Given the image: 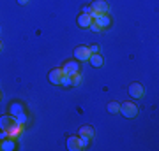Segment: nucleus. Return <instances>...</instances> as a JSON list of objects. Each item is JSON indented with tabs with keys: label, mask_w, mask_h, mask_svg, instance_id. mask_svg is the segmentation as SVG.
<instances>
[{
	"label": "nucleus",
	"mask_w": 159,
	"mask_h": 151,
	"mask_svg": "<svg viewBox=\"0 0 159 151\" xmlns=\"http://www.w3.org/2000/svg\"><path fill=\"white\" fill-rule=\"evenodd\" d=\"M0 49H2V42H0Z\"/></svg>",
	"instance_id": "nucleus-27"
},
{
	"label": "nucleus",
	"mask_w": 159,
	"mask_h": 151,
	"mask_svg": "<svg viewBox=\"0 0 159 151\" xmlns=\"http://www.w3.org/2000/svg\"><path fill=\"white\" fill-rule=\"evenodd\" d=\"M60 69H62V74H66V76H74L76 72H80V63L78 60H69Z\"/></svg>",
	"instance_id": "nucleus-2"
},
{
	"label": "nucleus",
	"mask_w": 159,
	"mask_h": 151,
	"mask_svg": "<svg viewBox=\"0 0 159 151\" xmlns=\"http://www.w3.org/2000/svg\"><path fill=\"white\" fill-rule=\"evenodd\" d=\"M78 135H81V137H89V139H94V135H96V132H94V128H92L90 125H81L78 130Z\"/></svg>",
	"instance_id": "nucleus-8"
},
{
	"label": "nucleus",
	"mask_w": 159,
	"mask_h": 151,
	"mask_svg": "<svg viewBox=\"0 0 159 151\" xmlns=\"http://www.w3.org/2000/svg\"><path fill=\"white\" fill-rule=\"evenodd\" d=\"M119 109H120V104L119 102H110L108 104V112H111V114H117V112H119Z\"/></svg>",
	"instance_id": "nucleus-18"
},
{
	"label": "nucleus",
	"mask_w": 159,
	"mask_h": 151,
	"mask_svg": "<svg viewBox=\"0 0 159 151\" xmlns=\"http://www.w3.org/2000/svg\"><path fill=\"white\" fill-rule=\"evenodd\" d=\"M94 21L99 25V28H108L110 25H111V18H110V14H101V16L97 18V19H94Z\"/></svg>",
	"instance_id": "nucleus-12"
},
{
	"label": "nucleus",
	"mask_w": 159,
	"mask_h": 151,
	"mask_svg": "<svg viewBox=\"0 0 159 151\" xmlns=\"http://www.w3.org/2000/svg\"><path fill=\"white\" fill-rule=\"evenodd\" d=\"M2 151H14L16 149V139H12V137H6V139H2Z\"/></svg>",
	"instance_id": "nucleus-9"
},
{
	"label": "nucleus",
	"mask_w": 159,
	"mask_h": 151,
	"mask_svg": "<svg viewBox=\"0 0 159 151\" xmlns=\"http://www.w3.org/2000/svg\"><path fill=\"white\" fill-rule=\"evenodd\" d=\"M60 78H62V69H51L50 74H48L50 83L51 84H57V86H60Z\"/></svg>",
	"instance_id": "nucleus-7"
},
{
	"label": "nucleus",
	"mask_w": 159,
	"mask_h": 151,
	"mask_svg": "<svg viewBox=\"0 0 159 151\" xmlns=\"http://www.w3.org/2000/svg\"><path fill=\"white\" fill-rule=\"evenodd\" d=\"M0 100H2V91H0Z\"/></svg>",
	"instance_id": "nucleus-25"
},
{
	"label": "nucleus",
	"mask_w": 159,
	"mask_h": 151,
	"mask_svg": "<svg viewBox=\"0 0 159 151\" xmlns=\"http://www.w3.org/2000/svg\"><path fill=\"white\" fill-rule=\"evenodd\" d=\"M0 148H2V139H0Z\"/></svg>",
	"instance_id": "nucleus-26"
},
{
	"label": "nucleus",
	"mask_w": 159,
	"mask_h": 151,
	"mask_svg": "<svg viewBox=\"0 0 159 151\" xmlns=\"http://www.w3.org/2000/svg\"><path fill=\"white\" fill-rule=\"evenodd\" d=\"M89 51H90V55H92V53H99V46H90Z\"/></svg>",
	"instance_id": "nucleus-22"
},
{
	"label": "nucleus",
	"mask_w": 159,
	"mask_h": 151,
	"mask_svg": "<svg viewBox=\"0 0 159 151\" xmlns=\"http://www.w3.org/2000/svg\"><path fill=\"white\" fill-rule=\"evenodd\" d=\"M60 86H64V88H71V86H73L71 76H66V74H62V78H60Z\"/></svg>",
	"instance_id": "nucleus-17"
},
{
	"label": "nucleus",
	"mask_w": 159,
	"mask_h": 151,
	"mask_svg": "<svg viewBox=\"0 0 159 151\" xmlns=\"http://www.w3.org/2000/svg\"><path fill=\"white\" fill-rule=\"evenodd\" d=\"M89 28H90L92 32H99V30H101V28H99V25H97V23L94 21V19H92V23L89 25Z\"/></svg>",
	"instance_id": "nucleus-21"
},
{
	"label": "nucleus",
	"mask_w": 159,
	"mask_h": 151,
	"mask_svg": "<svg viewBox=\"0 0 159 151\" xmlns=\"http://www.w3.org/2000/svg\"><path fill=\"white\" fill-rule=\"evenodd\" d=\"M23 128H25V125L12 123L11 127H9V130H7V134H9V137H12V139H18V135L23 132Z\"/></svg>",
	"instance_id": "nucleus-10"
},
{
	"label": "nucleus",
	"mask_w": 159,
	"mask_h": 151,
	"mask_svg": "<svg viewBox=\"0 0 159 151\" xmlns=\"http://www.w3.org/2000/svg\"><path fill=\"white\" fill-rule=\"evenodd\" d=\"M71 81H73V86H80L81 84V74L76 72L74 76H71Z\"/></svg>",
	"instance_id": "nucleus-19"
},
{
	"label": "nucleus",
	"mask_w": 159,
	"mask_h": 151,
	"mask_svg": "<svg viewBox=\"0 0 159 151\" xmlns=\"http://www.w3.org/2000/svg\"><path fill=\"white\" fill-rule=\"evenodd\" d=\"M67 149L69 151H80V149H81L80 135H69V137H67Z\"/></svg>",
	"instance_id": "nucleus-6"
},
{
	"label": "nucleus",
	"mask_w": 159,
	"mask_h": 151,
	"mask_svg": "<svg viewBox=\"0 0 159 151\" xmlns=\"http://www.w3.org/2000/svg\"><path fill=\"white\" fill-rule=\"evenodd\" d=\"M9 112H11V116H16L20 112H25V107H23L21 102H12L9 106Z\"/></svg>",
	"instance_id": "nucleus-14"
},
{
	"label": "nucleus",
	"mask_w": 159,
	"mask_h": 151,
	"mask_svg": "<svg viewBox=\"0 0 159 151\" xmlns=\"http://www.w3.org/2000/svg\"><path fill=\"white\" fill-rule=\"evenodd\" d=\"M89 62H90V65H92V67L99 69V67H102V63H104V60H102L101 53H92V55H90V58H89Z\"/></svg>",
	"instance_id": "nucleus-11"
},
{
	"label": "nucleus",
	"mask_w": 159,
	"mask_h": 151,
	"mask_svg": "<svg viewBox=\"0 0 159 151\" xmlns=\"http://www.w3.org/2000/svg\"><path fill=\"white\" fill-rule=\"evenodd\" d=\"M90 11H92V7H90V6H83V9H81V12H83V14H89Z\"/></svg>",
	"instance_id": "nucleus-23"
},
{
	"label": "nucleus",
	"mask_w": 159,
	"mask_h": 151,
	"mask_svg": "<svg viewBox=\"0 0 159 151\" xmlns=\"http://www.w3.org/2000/svg\"><path fill=\"white\" fill-rule=\"evenodd\" d=\"M80 142H81V149H83V148H87V146L90 144V139H89V137H81V135H80Z\"/></svg>",
	"instance_id": "nucleus-20"
},
{
	"label": "nucleus",
	"mask_w": 159,
	"mask_h": 151,
	"mask_svg": "<svg viewBox=\"0 0 159 151\" xmlns=\"http://www.w3.org/2000/svg\"><path fill=\"white\" fill-rule=\"evenodd\" d=\"M129 95L131 99H143V95H145V90H143V86L140 83H133L129 84Z\"/></svg>",
	"instance_id": "nucleus-4"
},
{
	"label": "nucleus",
	"mask_w": 159,
	"mask_h": 151,
	"mask_svg": "<svg viewBox=\"0 0 159 151\" xmlns=\"http://www.w3.org/2000/svg\"><path fill=\"white\" fill-rule=\"evenodd\" d=\"M76 23H78L80 28H89V25L92 23V18L89 16V14H83V12H81V14L78 16V21Z\"/></svg>",
	"instance_id": "nucleus-13"
},
{
	"label": "nucleus",
	"mask_w": 159,
	"mask_h": 151,
	"mask_svg": "<svg viewBox=\"0 0 159 151\" xmlns=\"http://www.w3.org/2000/svg\"><path fill=\"white\" fill-rule=\"evenodd\" d=\"M12 120H14V123L16 125H27L29 123V116H27V112H20V114H16V116H12Z\"/></svg>",
	"instance_id": "nucleus-16"
},
{
	"label": "nucleus",
	"mask_w": 159,
	"mask_h": 151,
	"mask_svg": "<svg viewBox=\"0 0 159 151\" xmlns=\"http://www.w3.org/2000/svg\"><path fill=\"white\" fill-rule=\"evenodd\" d=\"M18 4H21V6H27V4H29V0H18Z\"/></svg>",
	"instance_id": "nucleus-24"
},
{
	"label": "nucleus",
	"mask_w": 159,
	"mask_h": 151,
	"mask_svg": "<svg viewBox=\"0 0 159 151\" xmlns=\"http://www.w3.org/2000/svg\"><path fill=\"white\" fill-rule=\"evenodd\" d=\"M14 123V120H12V116L9 114V116H0V130H9V127Z\"/></svg>",
	"instance_id": "nucleus-15"
},
{
	"label": "nucleus",
	"mask_w": 159,
	"mask_h": 151,
	"mask_svg": "<svg viewBox=\"0 0 159 151\" xmlns=\"http://www.w3.org/2000/svg\"><path fill=\"white\" fill-rule=\"evenodd\" d=\"M90 7L94 9V11L101 12V14H108V12H110V6H108V2H106V0H94Z\"/></svg>",
	"instance_id": "nucleus-5"
},
{
	"label": "nucleus",
	"mask_w": 159,
	"mask_h": 151,
	"mask_svg": "<svg viewBox=\"0 0 159 151\" xmlns=\"http://www.w3.org/2000/svg\"><path fill=\"white\" fill-rule=\"evenodd\" d=\"M119 112L124 118H134L138 114V106L134 102H124V104H120Z\"/></svg>",
	"instance_id": "nucleus-1"
},
{
	"label": "nucleus",
	"mask_w": 159,
	"mask_h": 151,
	"mask_svg": "<svg viewBox=\"0 0 159 151\" xmlns=\"http://www.w3.org/2000/svg\"><path fill=\"white\" fill-rule=\"evenodd\" d=\"M89 58H90V51H89L87 46H78L74 49V60H78V62H89Z\"/></svg>",
	"instance_id": "nucleus-3"
}]
</instances>
